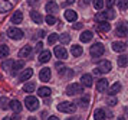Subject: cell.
I'll return each instance as SVG.
<instances>
[{
    "mask_svg": "<svg viewBox=\"0 0 128 120\" xmlns=\"http://www.w3.org/2000/svg\"><path fill=\"white\" fill-rule=\"evenodd\" d=\"M56 109L59 110V111H62V113H75L76 110V106L74 103H70V101H62V103H59L58 106H56Z\"/></svg>",
    "mask_w": 128,
    "mask_h": 120,
    "instance_id": "cell-1",
    "label": "cell"
},
{
    "mask_svg": "<svg viewBox=\"0 0 128 120\" xmlns=\"http://www.w3.org/2000/svg\"><path fill=\"white\" fill-rule=\"evenodd\" d=\"M24 106H26L28 110L35 111V110L39 109V100H38L35 96H28V97L24 98Z\"/></svg>",
    "mask_w": 128,
    "mask_h": 120,
    "instance_id": "cell-2",
    "label": "cell"
},
{
    "mask_svg": "<svg viewBox=\"0 0 128 120\" xmlns=\"http://www.w3.org/2000/svg\"><path fill=\"white\" fill-rule=\"evenodd\" d=\"M79 93H84V86L79 84V83H72L66 87V94L68 96H75V94H79Z\"/></svg>",
    "mask_w": 128,
    "mask_h": 120,
    "instance_id": "cell-3",
    "label": "cell"
},
{
    "mask_svg": "<svg viewBox=\"0 0 128 120\" xmlns=\"http://www.w3.org/2000/svg\"><path fill=\"white\" fill-rule=\"evenodd\" d=\"M111 68H112L111 62L108 59H105V61H99L98 67H96V69H95L94 72H95V74H105V72H110Z\"/></svg>",
    "mask_w": 128,
    "mask_h": 120,
    "instance_id": "cell-4",
    "label": "cell"
},
{
    "mask_svg": "<svg viewBox=\"0 0 128 120\" xmlns=\"http://www.w3.org/2000/svg\"><path fill=\"white\" fill-rule=\"evenodd\" d=\"M104 52H105V48L102 44H94L92 46H91V57L92 58H99V57H102L104 55Z\"/></svg>",
    "mask_w": 128,
    "mask_h": 120,
    "instance_id": "cell-5",
    "label": "cell"
},
{
    "mask_svg": "<svg viewBox=\"0 0 128 120\" xmlns=\"http://www.w3.org/2000/svg\"><path fill=\"white\" fill-rule=\"evenodd\" d=\"M7 36L10 38V39H14V41H19L23 38V30H20L19 28H14V26H12V28L7 29Z\"/></svg>",
    "mask_w": 128,
    "mask_h": 120,
    "instance_id": "cell-6",
    "label": "cell"
},
{
    "mask_svg": "<svg viewBox=\"0 0 128 120\" xmlns=\"http://www.w3.org/2000/svg\"><path fill=\"white\" fill-rule=\"evenodd\" d=\"M115 17V13L112 9H110L108 12H99L98 15L95 16V19L98 20V22H105V20H108V19H114Z\"/></svg>",
    "mask_w": 128,
    "mask_h": 120,
    "instance_id": "cell-7",
    "label": "cell"
},
{
    "mask_svg": "<svg viewBox=\"0 0 128 120\" xmlns=\"http://www.w3.org/2000/svg\"><path fill=\"white\" fill-rule=\"evenodd\" d=\"M45 9H46V12L49 15H53V13H56V12L59 10V7H58V5H56L55 0H49L46 3V6H45Z\"/></svg>",
    "mask_w": 128,
    "mask_h": 120,
    "instance_id": "cell-8",
    "label": "cell"
},
{
    "mask_svg": "<svg viewBox=\"0 0 128 120\" xmlns=\"http://www.w3.org/2000/svg\"><path fill=\"white\" fill-rule=\"evenodd\" d=\"M53 54H55L56 58H59V59H65V58L68 57V52H66V49H65L64 46H55Z\"/></svg>",
    "mask_w": 128,
    "mask_h": 120,
    "instance_id": "cell-9",
    "label": "cell"
},
{
    "mask_svg": "<svg viewBox=\"0 0 128 120\" xmlns=\"http://www.w3.org/2000/svg\"><path fill=\"white\" fill-rule=\"evenodd\" d=\"M50 77H52V72H50V69L49 68H42L40 69V72H39V78H40V81L46 83V81L50 80Z\"/></svg>",
    "mask_w": 128,
    "mask_h": 120,
    "instance_id": "cell-10",
    "label": "cell"
},
{
    "mask_svg": "<svg viewBox=\"0 0 128 120\" xmlns=\"http://www.w3.org/2000/svg\"><path fill=\"white\" fill-rule=\"evenodd\" d=\"M96 90L99 93H105L108 90V80L106 78H99L98 83H96Z\"/></svg>",
    "mask_w": 128,
    "mask_h": 120,
    "instance_id": "cell-11",
    "label": "cell"
},
{
    "mask_svg": "<svg viewBox=\"0 0 128 120\" xmlns=\"http://www.w3.org/2000/svg\"><path fill=\"white\" fill-rule=\"evenodd\" d=\"M115 33L118 35V36H121V38H124V36H127L128 35V28L125 23H120L118 26H116L115 29Z\"/></svg>",
    "mask_w": 128,
    "mask_h": 120,
    "instance_id": "cell-12",
    "label": "cell"
},
{
    "mask_svg": "<svg viewBox=\"0 0 128 120\" xmlns=\"http://www.w3.org/2000/svg\"><path fill=\"white\" fill-rule=\"evenodd\" d=\"M9 107H10L14 113H20L22 109H23V106H22V103H20L19 100H12V101H9Z\"/></svg>",
    "mask_w": 128,
    "mask_h": 120,
    "instance_id": "cell-13",
    "label": "cell"
},
{
    "mask_svg": "<svg viewBox=\"0 0 128 120\" xmlns=\"http://www.w3.org/2000/svg\"><path fill=\"white\" fill-rule=\"evenodd\" d=\"M32 75H33V69H32V68H26V69L22 71V74L19 75V81H23V83H24V81L29 80Z\"/></svg>",
    "mask_w": 128,
    "mask_h": 120,
    "instance_id": "cell-14",
    "label": "cell"
},
{
    "mask_svg": "<svg viewBox=\"0 0 128 120\" xmlns=\"http://www.w3.org/2000/svg\"><path fill=\"white\" fill-rule=\"evenodd\" d=\"M81 81H82L81 84L84 87H92L94 86V83H92L94 80H92V75L91 74H84L81 77Z\"/></svg>",
    "mask_w": 128,
    "mask_h": 120,
    "instance_id": "cell-15",
    "label": "cell"
},
{
    "mask_svg": "<svg viewBox=\"0 0 128 120\" xmlns=\"http://www.w3.org/2000/svg\"><path fill=\"white\" fill-rule=\"evenodd\" d=\"M65 19H66L68 22H75L76 19H78V15H76L75 10L68 9V10H65Z\"/></svg>",
    "mask_w": 128,
    "mask_h": 120,
    "instance_id": "cell-16",
    "label": "cell"
},
{
    "mask_svg": "<svg viewBox=\"0 0 128 120\" xmlns=\"http://www.w3.org/2000/svg\"><path fill=\"white\" fill-rule=\"evenodd\" d=\"M22 20H23V13H22L20 10L14 12L12 19H10V22H12L13 25H19V23H22Z\"/></svg>",
    "mask_w": 128,
    "mask_h": 120,
    "instance_id": "cell-17",
    "label": "cell"
},
{
    "mask_svg": "<svg viewBox=\"0 0 128 120\" xmlns=\"http://www.w3.org/2000/svg\"><path fill=\"white\" fill-rule=\"evenodd\" d=\"M94 38V33L91 32V30H84L81 33V36H79V39H81L82 44H86V42H89V41Z\"/></svg>",
    "mask_w": 128,
    "mask_h": 120,
    "instance_id": "cell-18",
    "label": "cell"
},
{
    "mask_svg": "<svg viewBox=\"0 0 128 120\" xmlns=\"http://www.w3.org/2000/svg\"><path fill=\"white\" fill-rule=\"evenodd\" d=\"M121 88H122V86L120 84V83H114V84H112V86L106 90V91H108V94H110V96H115L116 93L121 91Z\"/></svg>",
    "mask_w": 128,
    "mask_h": 120,
    "instance_id": "cell-19",
    "label": "cell"
},
{
    "mask_svg": "<svg viewBox=\"0 0 128 120\" xmlns=\"http://www.w3.org/2000/svg\"><path fill=\"white\" fill-rule=\"evenodd\" d=\"M112 49L115 52H125L127 44H125V42H114V44H112Z\"/></svg>",
    "mask_w": 128,
    "mask_h": 120,
    "instance_id": "cell-20",
    "label": "cell"
},
{
    "mask_svg": "<svg viewBox=\"0 0 128 120\" xmlns=\"http://www.w3.org/2000/svg\"><path fill=\"white\" fill-rule=\"evenodd\" d=\"M24 67V64H23V61H18V62H13L12 64V68H10V71H12V74L14 75V74H18L20 69Z\"/></svg>",
    "mask_w": 128,
    "mask_h": 120,
    "instance_id": "cell-21",
    "label": "cell"
},
{
    "mask_svg": "<svg viewBox=\"0 0 128 120\" xmlns=\"http://www.w3.org/2000/svg\"><path fill=\"white\" fill-rule=\"evenodd\" d=\"M82 52H84V49H82L81 45H72V46H70V54H72L75 58L76 57H81Z\"/></svg>",
    "mask_w": 128,
    "mask_h": 120,
    "instance_id": "cell-22",
    "label": "cell"
},
{
    "mask_svg": "<svg viewBox=\"0 0 128 120\" xmlns=\"http://www.w3.org/2000/svg\"><path fill=\"white\" fill-rule=\"evenodd\" d=\"M30 52H32V46H29V45L23 46V48L19 51V58H28L30 55Z\"/></svg>",
    "mask_w": 128,
    "mask_h": 120,
    "instance_id": "cell-23",
    "label": "cell"
},
{
    "mask_svg": "<svg viewBox=\"0 0 128 120\" xmlns=\"http://www.w3.org/2000/svg\"><path fill=\"white\" fill-rule=\"evenodd\" d=\"M105 110L102 109H96L95 111H94V119L95 120H105Z\"/></svg>",
    "mask_w": 128,
    "mask_h": 120,
    "instance_id": "cell-24",
    "label": "cell"
},
{
    "mask_svg": "<svg viewBox=\"0 0 128 120\" xmlns=\"http://www.w3.org/2000/svg\"><path fill=\"white\" fill-rule=\"evenodd\" d=\"M49 59H50V52L49 51H42L40 54H39V61H40L42 64L48 62Z\"/></svg>",
    "mask_w": 128,
    "mask_h": 120,
    "instance_id": "cell-25",
    "label": "cell"
},
{
    "mask_svg": "<svg viewBox=\"0 0 128 120\" xmlns=\"http://www.w3.org/2000/svg\"><path fill=\"white\" fill-rule=\"evenodd\" d=\"M110 29H111V25L106 22V20H105V22H99L98 23V30H99V32L105 33V32H108Z\"/></svg>",
    "mask_w": 128,
    "mask_h": 120,
    "instance_id": "cell-26",
    "label": "cell"
},
{
    "mask_svg": "<svg viewBox=\"0 0 128 120\" xmlns=\"http://www.w3.org/2000/svg\"><path fill=\"white\" fill-rule=\"evenodd\" d=\"M36 88V84L33 83V81H29V83H26L23 86V91L24 93H33Z\"/></svg>",
    "mask_w": 128,
    "mask_h": 120,
    "instance_id": "cell-27",
    "label": "cell"
},
{
    "mask_svg": "<svg viewBox=\"0 0 128 120\" xmlns=\"http://www.w3.org/2000/svg\"><path fill=\"white\" fill-rule=\"evenodd\" d=\"M50 88L49 87H40L39 90H38V94L40 96V97H49L50 96Z\"/></svg>",
    "mask_w": 128,
    "mask_h": 120,
    "instance_id": "cell-28",
    "label": "cell"
},
{
    "mask_svg": "<svg viewBox=\"0 0 128 120\" xmlns=\"http://www.w3.org/2000/svg\"><path fill=\"white\" fill-rule=\"evenodd\" d=\"M30 17H32V20L35 23H42V20H43L42 16H40V13H39V12H35V10L30 12Z\"/></svg>",
    "mask_w": 128,
    "mask_h": 120,
    "instance_id": "cell-29",
    "label": "cell"
},
{
    "mask_svg": "<svg viewBox=\"0 0 128 120\" xmlns=\"http://www.w3.org/2000/svg\"><path fill=\"white\" fill-rule=\"evenodd\" d=\"M58 41L60 42V44H64V45H66V44H69L70 42V35L69 33H62L58 36Z\"/></svg>",
    "mask_w": 128,
    "mask_h": 120,
    "instance_id": "cell-30",
    "label": "cell"
},
{
    "mask_svg": "<svg viewBox=\"0 0 128 120\" xmlns=\"http://www.w3.org/2000/svg\"><path fill=\"white\" fill-rule=\"evenodd\" d=\"M9 46L7 45H0V58H6L9 55Z\"/></svg>",
    "mask_w": 128,
    "mask_h": 120,
    "instance_id": "cell-31",
    "label": "cell"
},
{
    "mask_svg": "<svg viewBox=\"0 0 128 120\" xmlns=\"http://www.w3.org/2000/svg\"><path fill=\"white\" fill-rule=\"evenodd\" d=\"M127 64H128V57L121 55V57L118 58V65L120 67H127Z\"/></svg>",
    "mask_w": 128,
    "mask_h": 120,
    "instance_id": "cell-32",
    "label": "cell"
},
{
    "mask_svg": "<svg viewBox=\"0 0 128 120\" xmlns=\"http://www.w3.org/2000/svg\"><path fill=\"white\" fill-rule=\"evenodd\" d=\"M58 36H59L58 33H50L48 36V44H49V45H53V44L58 41Z\"/></svg>",
    "mask_w": 128,
    "mask_h": 120,
    "instance_id": "cell-33",
    "label": "cell"
},
{
    "mask_svg": "<svg viewBox=\"0 0 128 120\" xmlns=\"http://www.w3.org/2000/svg\"><path fill=\"white\" fill-rule=\"evenodd\" d=\"M0 107L3 110L9 109V100H7L6 97H0Z\"/></svg>",
    "mask_w": 128,
    "mask_h": 120,
    "instance_id": "cell-34",
    "label": "cell"
},
{
    "mask_svg": "<svg viewBox=\"0 0 128 120\" xmlns=\"http://www.w3.org/2000/svg\"><path fill=\"white\" fill-rule=\"evenodd\" d=\"M118 7H120V10H127L128 7V0H118Z\"/></svg>",
    "mask_w": 128,
    "mask_h": 120,
    "instance_id": "cell-35",
    "label": "cell"
},
{
    "mask_svg": "<svg viewBox=\"0 0 128 120\" xmlns=\"http://www.w3.org/2000/svg\"><path fill=\"white\" fill-rule=\"evenodd\" d=\"M92 3H94V7L98 9V10H101L104 7V0H92Z\"/></svg>",
    "mask_w": 128,
    "mask_h": 120,
    "instance_id": "cell-36",
    "label": "cell"
},
{
    "mask_svg": "<svg viewBox=\"0 0 128 120\" xmlns=\"http://www.w3.org/2000/svg\"><path fill=\"white\" fill-rule=\"evenodd\" d=\"M46 23L48 25H50V26L55 25V23H56V17L53 16V15H48L46 16Z\"/></svg>",
    "mask_w": 128,
    "mask_h": 120,
    "instance_id": "cell-37",
    "label": "cell"
},
{
    "mask_svg": "<svg viewBox=\"0 0 128 120\" xmlns=\"http://www.w3.org/2000/svg\"><path fill=\"white\" fill-rule=\"evenodd\" d=\"M79 104L81 106H88L89 104V96H84V97L79 98Z\"/></svg>",
    "mask_w": 128,
    "mask_h": 120,
    "instance_id": "cell-38",
    "label": "cell"
},
{
    "mask_svg": "<svg viewBox=\"0 0 128 120\" xmlns=\"http://www.w3.org/2000/svg\"><path fill=\"white\" fill-rule=\"evenodd\" d=\"M12 64H13L12 59H9V61H4V62H3V68L6 69V71H9V68H12Z\"/></svg>",
    "mask_w": 128,
    "mask_h": 120,
    "instance_id": "cell-39",
    "label": "cell"
},
{
    "mask_svg": "<svg viewBox=\"0 0 128 120\" xmlns=\"http://www.w3.org/2000/svg\"><path fill=\"white\" fill-rule=\"evenodd\" d=\"M104 5H106V7L112 9V7H114V5H115V0H105Z\"/></svg>",
    "mask_w": 128,
    "mask_h": 120,
    "instance_id": "cell-40",
    "label": "cell"
},
{
    "mask_svg": "<svg viewBox=\"0 0 128 120\" xmlns=\"http://www.w3.org/2000/svg\"><path fill=\"white\" fill-rule=\"evenodd\" d=\"M108 104H110V106H115V104H118V100H116L115 97H111L110 100H108Z\"/></svg>",
    "mask_w": 128,
    "mask_h": 120,
    "instance_id": "cell-41",
    "label": "cell"
},
{
    "mask_svg": "<svg viewBox=\"0 0 128 120\" xmlns=\"http://www.w3.org/2000/svg\"><path fill=\"white\" fill-rule=\"evenodd\" d=\"M10 120H22V117L20 116H18V114H14V116H12V117H9Z\"/></svg>",
    "mask_w": 128,
    "mask_h": 120,
    "instance_id": "cell-42",
    "label": "cell"
},
{
    "mask_svg": "<svg viewBox=\"0 0 128 120\" xmlns=\"http://www.w3.org/2000/svg\"><path fill=\"white\" fill-rule=\"evenodd\" d=\"M42 46H43V44H42V42H39V44L36 45V51H40V49H42Z\"/></svg>",
    "mask_w": 128,
    "mask_h": 120,
    "instance_id": "cell-43",
    "label": "cell"
},
{
    "mask_svg": "<svg viewBox=\"0 0 128 120\" xmlns=\"http://www.w3.org/2000/svg\"><path fill=\"white\" fill-rule=\"evenodd\" d=\"M82 28V23H75L74 25V29H81Z\"/></svg>",
    "mask_w": 128,
    "mask_h": 120,
    "instance_id": "cell-44",
    "label": "cell"
},
{
    "mask_svg": "<svg viewBox=\"0 0 128 120\" xmlns=\"http://www.w3.org/2000/svg\"><path fill=\"white\" fill-rule=\"evenodd\" d=\"M48 120H59V117H58V116H49Z\"/></svg>",
    "mask_w": 128,
    "mask_h": 120,
    "instance_id": "cell-45",
    "label": "cell"
},
{
    "mask_svg": "<svg viewBox=\"0 0 128 120\" xmlns=\"http://www.w3.org/2000/svg\"><path fill=\"white\" fill-rule=\"evenodd\" d=\"M56 68H58V69L64 68V64H62V62H56Z\"/></svg>",
    "mask_w": 128,
    "mask_h": 120,
    "instance_id": "cell-46",
    "label": "cell"
},
{
    "mask_svg": "<svg viewBox=\"0 0 128 120\" xmlns=\"http://www.w3.org/2000/svg\"><path fill=\"white\" fill-rule=\"evenodd\" d=\"M118 120H125V117H124V116H121V117H118Z\"/></svg>",
    "mask_w": 128,
    "mask_h": 120,
    "instance_id": "cell-47",
    "label": "cell"
},
{
    "mask_svg": "<svg viewBox=\"0 0 128 120\" xmlns=\"http://www.w3.org/2000/svg\"><path fill=\"white\" fill-rule=\"evenodd\" d=\"M28 120H38V119H36V117H29Z\"/></svg>",
    "mask_w": 128,
    "mask_h": 120,
    "instance_id": "cell-48",
    "label": "cell"
},
{
    "mask_svg": "<svg viewBox=\"0 0 128 120\" xmlns=\"http://www.w3.org/2000/svg\"><path fill=\"white\" fill-rule=\"evenodd\" d=\"M89 2H91V0H84V3H89Z\"/></svg>",
    "mask_w": 128,
    "mask_h": 120,
    "instance_id": "cell-49",
    "label": "cell"
},
{
    "mask_svg": "<svg viewBox=\"0 0 128 120\" xmlns=\"http://www.w3.org/2000/svg\"><path fill=\"white\" fill-rule=\"evenodd\" d=\"M68 2H69V3H74V2H75V0H68Z\"/></svg>",
    "mask_w": 128,
    "mask_h": 120,
    "instance_id": "cell-50",
    "label": "cell"
},
{
    "mask_svg": "<svg viewBox=\"0 0 128 120\" xmlns=\"http://www.w3.org/2000/svg\"><path fill=\"white\" fill-rule=\"evenodd\" d=\"M3 120H10V119H9V117H4V119H3Z\"/></svg>",
    "mask_w": 128,
    "mask_h": 120,
    "instance_id": "cell-51",
    "label": "cell"
}]
</instances>
